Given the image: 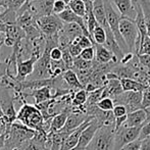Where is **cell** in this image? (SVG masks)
I'll list each match as a JSON object with an SVG mask.
<instances>
[{
	"label": "cell",
	"mask_w": 150,
	"mask_h": 150,
	"mask_svg": "<svg viewBox=\"0 0 150 150\" xmlns=\"http://www.w3.org/2000/svg\"><path fill=\"white\" fill-rule=\"evenodd\" d=\"M119 30L125 44L128 47L129 52L138 54L140 47V35L135 21L129 18H120Z\"/></svg>",
	"instance_id": "1"
},
{
	"label": "cell",
	"mask_w": 150,
	"mask_h": 150,
	"mask_svg": "<svg viewBox=\"0 0 150 150\" xmlns=\"http://www.w3.org/2000/svg\"><path fill=\"white\" fill-rule=\"evenodd\" d=\"M16 120L22 122L24 126L35 132H40L43 130V117L40 110L35 105L24 103L16 113Z\"/></svg>",
	"instance_id": "2"
},
{
	"label": "cell",
	"mask_w": 150,
	"mask_h": 150,
	"mask_svg": "<svg viewBox=\"0 0 150 150\" xmlns=\"http://www.w3.org/2000/svg\"><path fill=\"white\" fill-rule=\"evenodd\" d=\"M115 128L112 126H102L96 131L87 150H113Z\"/></svg>",
	"instance_id": "3"
},
{
	"label": "cell",
	"mask_w": 150,
	"mask_h": 150,
	"mask_svg": "<svg viewBox=\"0 0 150 150\" xmlns=\"http://www.w3.org/2000/svg\"><path fill=\"white\" fill-rule=\"evenodd\" d=\"M115 105H124L127 109V112L130 113L138 109H142V92H133L127 91L115 96L112 99ZM144 109V108H143Z\"/></svg>",
	"instance_id": "4"
},
{
	"label": "cell",
	"mask_w": 150,
	"mask_h": 150,
	"mask_svg": "<svg viewBox=\"0 0 150 150\" xmlns=\"http://www.w3.org/2000/svg\"><path fill=\"white\" fill-rule=\"evenodd\" d=\"M63 23L58 18V16L53 13L50 16H40L36 20V26L45 37L57 35Z\"/></svg>",
	"instance_id": "5"
},
{
	"label": "cell",
	"mask_w": 150,
	"mask_h": 150,
	"mask_svg": "<svg viewBox=\"0 0 150 150\" xmlns=\"http://www.w3.org/2000/svg\"><path fill=\"white\" fill-rule=\"evenodd\" d=\"M142 127H133V128H128V127L122 126L120 128L115 131V146L113 150H120L122 146L130 142H133L135 140H138L140 131Z\"/></svg>",
	"instance_id": "6"
},
{
	"label": "cell",
	"mask_w": 150,
	"mask_h": 150,
	"mask_svg": "<svg viewBox=\"0 0 150 150\" xmlns=\"http://www.w3.org/2000/svg\"><path fill=\"white\" fill-rule=\"evenodd\" d=\"M92 117L87 115L85 112L80 110L78 107H71V112L69 115L67 120L65 122L63 128L61 129L58 132H62V133H67L69 134L71 132H73L74 130H76L77 128H79L82 124L86 122L88 120H92Z\"/></svg>",
	"instance_id": "7"
},
{
	"label": "cell",
	"mask_w": 150,
	"mask_h": 150,
	"mask_svg": "<svg viewBox=\"0 0 150 150\" xmlns=\"http://www.w3.org/2000/svg\"><path fill=\"white\" fill-rule=\"evenodd\" d=\"M99 128H100V125L98 124V122L95 119L91 120L88 126L81 133V136L79 138L77 146L73 150H85L88 147V145L90 144L91 141H92L95 133Z\"/></svg>",
	"instance_id": "8"
},
{
	"label": "cell",
	"mask_w": 150,
	"mask_h": 150,
	"mask_svg": "<svg viewBox=\"0 0 150 150\" xmlns=\"http://www.w3.org/2000/svg\"><path fill=\"white\" fill-rule=\"evenodd\" d=\"M39 58L35 56H31L26 60L16 61V74L14 76V80L16 82H24L32 75L34 71V65Z\"/></svg>",
	"instance_id": "9"
},
{
	"label": "cell",
	"mask_w": 150,
	"mask_h": 150,
	"mask_svg": "<svg viewBox=\"0 0 150 150\" xmlns=\"http://www.w3.org/2000/svg\"><path fill=\"white\" fill-rule=\"evenodd\" d=\"M149 117L147 109H138L136 111H133L127 115L126 122L122 126L133 128V127H142L143 124L146 122V120Z\"/></svg>",
	"instance_id": "10"
},
{
	"label": "cell",
	"mask_w": 150,
	"mask_h": 150,
	"mask_svg": "<svg viewBox=\"0 0 150 150\" xmlns=\"http://www.w3.org/2000/svg\"><path fill=\"white\" fill-rule=\"evenodd\" d=\"M93 120V119H92ZM91 120H86L84 124H82L79 128H77L76 130H74L73 132H71L69 134V136L65 138L64 142H63L62 146H61L60 150H73L77 146L78 141H79V138L81 136V133L83 132V130L88 126V124L90 122Z\"/></svg>",
	"instance_id": "11"
},
{
	"label": "cell",
	"mask_w": 150,
	"mask_h": 150,
	"mask_svg": "<svg viewBox=\"0 0 150 150\" xmlns=\"http://www.w3.org/2000/svg\"><path fill=\"white\" fill-rule=\"evenodd\" d=\"M95 49V58L94 60L101 64H106L109 62L117 63V58L113 56V54L105 47L104 45H98V44H94L93 45Z\"/></svg>",
	"instance_id": "12"
},
{
	"label": "cell",
	"mask_w": 150,
	"mask_h": 150,
	"mask_svg": "<svg viewBox=\"0 0 150 150\" xmlns=\"http://www.w3.org/2000/svg\"><path fill=\"white\" fill-rule=\"evenodd\" d=\"M124 91L120 83V79H110L107 80L106 84L103 87L102 98H111L113 99L115 96L120 95Z\"/></svg>",
	"instance_id": "13"
},
{
	"label": "cell",
	"mask_w": 150,
	"mask_h": 150,
	"mask_svg": "<svg viewBox=\"0 0 150 150\" xmlns=\"http://www.w3.org/2000/svg\"><path fill=\"white\" fill-rule=\"evenodd\" d=\"M24 93V96L25 98L28 96H32L34 97L35 99V104H39V103L42 102H45L47 100H50V99H54L53 96H52V93H51V89L49 87H42L39 88V89H35V90H31V92L26 93V92H23Z\"/></svg>",
	"instance_id": "14"
},
{
	"label": "cell",
	"mask_w": 150,
	"mask_h": 150,
	"mask_svg": "<svg viewBox=\"0 0 150 150\" xmlns=\"http://www.w3.org/2000/svg\"><path fill=\"white\" fill-rule=\"evenodd\" d=\"M71 112V106L67 107V108H65L64 110H62L58 115H54L51 119V122H50L49 133H56L58 131H60L63 128V126H64L65 122L67 120V117H69V115Z\"/></svg>",
	"instance_id": "15"
},
{
	"label": "cell",
	"mask_w": 150,
	"mask_h": 150,
	"mask_svg": "<svg viewBox=\"0 0 150 150\" xmlns=\"http://www.w3.org/2000/svg\"><path fill=\"white\" fill-rule=\"evenodd\" d=\"M61 77H62L63 81H64L65 84L67 85L69 89L71 90L73 92L84 89L83 86L80 83L79 79H78L77 75H76V73L73 69H67V71H65L64 73L61 75Z\"/></svg>",
	"instance_id": "16"
},
{
	"label": "cell",
	"mask_w": 150,
	"mask_h": 150,
	"mask_svg": "<svg viewBox=\"0 0 150 150\" xmlns=\"http://www.w3.org/2000/svg\"><path fill=\"white\" fill-rule=\"evenodd\" d=\"M120 83L124 92H127V91L143 92V91L148 88L146 85H144V84H141V83H139V82L135 81V80H132V79H126V78L120 79Z\"/></svg>",
	"instance_id": "17"
},
{
	"label": "cell",
	"mask_w": 150,
	"mask_h": 150,
	"mask_svg": "<svg viewBox=\"0 0 150 150\" xmlns=\"http://www.w3.org/2000/svg\"><path fill=\"white\" fill-rule=\"evenodd\" d=\"M4 34H5V37L11 38L16 42H20L26 38L25 31L18 25H7Z\"/></svg>",
	"instance_id": "18"
},
{
	"label": "cell",
	"mask_w": 150,
	"mask_h": 150,
	"mask_svg": "<svg viewBox=\"0 0 150 150\" xmlns=\"http://www.w3.org/2000/svg\"><path fill=\"white\" fill-rule=\"evenodd\" d=\"M67 7L76 14V16H80V18H84L86 14V5L85 2L82 0H71L69 4Z\"/></svg>",
	"instance_id": "19"
},
{
	"label": "cell",
	"mask_w": 150,
	"mask_h": 150,
	"mask_svg": "<svg viewBox=\"0 0 150 150\" xmlns=\"http://www.w3.org/2000/svg\"><path fill=\"white\" fill-rule=\"evenodd\" d=\"M87 97L88 93L84 89L76 91L71 98V107H82L87 101Z\"/></svg>",
	"instance_id": "20"
},
{
	"label": "cell",
	"mask_w": 150,
	"mask_h": 150,
	"mask_svg": "<svg viewBox=\"0 0 150 150\" xmlns=\"http://www.w3.org/2000/svg\"><path fill=\"white\" fill-rule=\"evenodd\" d=\"M139 3L142 8L143 16L147 28V34L150 37V0H139Z\"/></svg>",
	"instance_id": "21"
},
{
	"label": "cell",
	"mask_w": 150,
	"mask_h": 150,
	"mask_svg": "<svg viewBox=\"0 0 150 150\" xmlns=\"http://www.w3.org/2000/svg\"><path fill=\"white\" fill-rule=\"evenodd\" d=\"M102 92H103V87L92 91V92H90V93H88L87 101H86V103L84 105H87V106L96 105L97 102L102 99Z\"/></svg>",
	"instance_id": "22"
},
{
	"label": "cell",
	"mask_w": 150,
	"mask_h": 150,
	"mask_svg": "<svg viewBox=\"0 0 150 150\" xmlns=\"http://www.w3.org/2000/svg\"><path fill=\"white\" fill-rule=\"evenodd\" d=\"M92 40L94 44H98V45H104L105 40H106V34L105 31L101 28L100 26H98L94 30L92 34Z\"/></svg>",
	"instance_id": "23"
},
{
	"label": "cell",
	"mask_w": 150,
	"mask_h": 150,
	"mask_svg": "<svg viewBox=\"0 0 150 150\" xmlns=\"http://www.w3.org/2000/svg\"><path fill=\"white\" fill-rule=\"evenodd\" d=\"M96 106L101 110L109 111L112 110V108L115 107V102H113V100L111 98H102L97 102Z\"/></svg>",
	"instance_id": "24"
},
{
	"label": "cell",
	"mask_w": 150,
	"mask_h": 150,
	"mask_svg": "<svg viewBox=\"0 0 150 150\" xmlns=\"http://www.w3.org/2000/svg\"><path fill=\"white\" fill-rule=\"evenodd\" d=\"M137 55H149L150 56V37L147 36L140 43L139 51Z\"/></svg>",
	"instance_id": "25"
},
{
	"label": "cell",
	"mask_w": 150,
	"mask_h": 150,
	"mask_svg": "<svg viewBox=\"0 0 150 150\" xmlns=\"http://www.w3.org/2000/svg\"><path fill=\"white\" fill-rule=\"evenodd\" d=\"M80 58H82L85 61H93L95 58V49L94 47H88L85 48L81 51V54L79 56Z\"/></svg>",
	"instance_id": "26"
},
{
	"label": "cell",
	"mask_w": 150,
	"mask_h": 150,
	"mask_svg": "<svg viewBox=\"0 0 150 150\" xmlns=\"http://www.w3.org/2000/svg\"><path fill=\"white\" fill-rule=\"evenodd\" d=\"M67 8V5L62 1V0H54L53 6H52V13L53 14H59L62 11H64Z\"/></svg>",
	"instance_id": "27"
},
{
	"label": "cell",
	"mask_w": 150,
	"mask_h": 150,
	"mask_svg": "<svg viewBox=\"0 0 150 150\" xmlns=\"http://www.w3.org/2000/svg\"><path fill=\"white\" fill-rule=\"evenodd\" d=\"M61 60L63 61L67 69H71L73 64H74V57L69 54V52L67 51V49L62 51V57H61Z\"/></svg>",
	"instance_id": "28"
},
{
	"label": "cell",
	"mask_w": 150,
	"mask_h": 150,
	"mask_svg": "<svg viewBox=\"0 0 150 150\" xmlns=\"http://www.w3.org/2000/svg\"><path fill=\"white\" fill-rule=\"evenodd\" d=\"M25 2H26V0H7V1H6V7H7L8 9L18 11V10L24 5Z\"/></svg>",
	"instance_id": "29"
},
{
	"label": "cell",
	"mask_w": 150,
	"mask_h": 150,
	"mask_svg": "<svg viewBox=\"0 0 150 150\" xmlns=\"http://www.w3.org/2000/svg\"><path fill=\"white\" fill-rule=\"evenodd\" d=\"M150 136V117L146 120V122L143 124L142 128L140 131V135H139V140H142L144 138Z\"/></svg>",
	"instance_id": "30"
},
{
	"label": "cell",
	"mask_w": 150,
	"mask_h": 150,
	"mask_svg": "<svg viewBox=\"0 0 150 150\" xmlns=\"http://www.w3.org/2000/svg\"><path fill=\"white\" fill-rule=\"evenodd\" d=\"M112 113H113V117H115V119H117V117H125V115H128L126 107H125L124 105H120V104L115 105V107L112 108Z\"/></svg>",
	"instance_id": "31"
},
{
	"label": "cell",
	"mask_w": 150,
	"mask_h": 150,
	"mask_svg": "<svg viewBox=\"0 0 150 150\" xmlns=\"http://www.w3.org/2000/svg\"><path fill=\"white\" fill-rule=\"evenodd\" d=\"M61 57H62V51H61V50L58 47L52 48V49L49 51V58H50V60L58 61V60H61Z\"/></svg>",
	"instance_id": "32"
},
{
	"label": "cell",
	"mask_w": 150,
	"mask_h": 150,
	"mask_svg": "<svg viewBox=\"0 0 150 150\" xmlns=\"http://www.w3.org/2000/svg\"><path fill=\"white\" fill-rule=\"evenodd\" d=\"M142 107L144 109L150 108V89L147 88L142 92Z\"/></svg>",
	"instance_id": "33"
},
{
	"label": "cell",
	"mask_w": 150,
	"mask_h": 150,
	"mask_svg": "<svg viewBox=\"0 0 150 150\" xmlns=\"http://www.w3.org/2000/svg\"><path fill=\"white\" fill-rule=\"evenodd\" d=\"M141 67L149 73L150 71V56L149 55H137Z\"/></svg>",
	"instance_id": "34"
},
{
	"label": "cell",
	"mask_w": 150,
	"mask_h": 150,
	"mask_svg": "<svg viewBox=\"0 0 150 150\" xmlns=\"http://www.w3.org/2000/svg\"><path fill=\"white\" fill-rule=\"evenodd\" d=\"M67 51L69 52V54H71L74 58H76V57H79L80 56L82 49L80 48V46L78 45V44L71 43V45H69V48H67Z\"/></svg>",
	"instance_id": "35"
},
{
	"label": "cell",
	"mask_w": 150,
	"mask_h": 150,
	"mask_svg": "<svg viewBox=\"0 0 150 150\" xmlns=\"http://www.w3.org/2000/svg\"><path fill=\"white\" fill-rule=\"evenodd\" d=\"M140 145H141V140H135L133 142H130L128 144H126L125 146H122L120 150H140Z\"/></svg>",
	"instance_id": "36"
},
{
	"label": "cell",
	"mask_w": 150,
	"mask_h": 150,
	"mask_svg": "<svg viewBox=\"0 0 150 150\" xmlns=\"http://www.w3.org/2000/svg\"><path fill=\"white\" fill-rule=\"evenodd\" d=\"M140 150H150V136L141 140Z\"/></svg>",
	"instance_id": "37"
},
{
	"label": "cell",
	"mask_w": 150,
	"mask_h": 150,
	"mask_svg": "<svg viewBox=\"0 0 150 150\" xmlns=\"http://www.w3.org/2000/svg\"><path fill=\"white\" fill-rule=\"evenodd\" d=\"M16 42L14 41V40H12L11 38H8V37H5L3 39V45L7 46V47H13L14 44H16Z\"/></svg>",
	"instance_id": "38"
},
{
	"label": "cell",
	"mask_w": 150,
	"mask_h": 150,
	"mask_svg": "<svg viewBox=\"0 0 150 150\" xmlns=\"http://www.w3.org/2000/svg\"><path fill=\"white\" fill-rule=\"evenodd\" d=\"M5 146V134L0 136V150H3Z\"/></svg>",
	"instance_id": "39"
},
{
	"label": "cell",
	"mask_w": 150,
	"mask_h": 150,
	"mask_svg": "<svg viewBox=\"0 0 150 150\" xmlns=\"http://www.w3.org/2000/svg\"><path fill=\"white\" fill-rule=\"evenodd\" d=\"M5 132H6V128H5V127L0 126V136H1V135L5 134Z\"/></svg>",
	"instance_id": "40"
},
{
	"label": "cell",
	"mask_w": 150,
	"mask_h": 150,
	"mask_svg": "<svg viewBox=\"0 0 150 150\" xmlns=\"http://www.w3.org/2000/svg\"><path fill=\"white\" fill-rule=\"evenodd\" d=\"M6 1H7V0H0V6H4V7H6Z\"/></svg>",
	"instance_id": "41"
},
{
	"label": "cell",
	"mask_w": 150,
	"mask_h": 150,
	"mask_svg": "<svg viewBox=\"0 0 150 150\" xmlns=\"http://www.w3.org/2000/svg\"><path fill=\"white\" fill-rule=\"evenodd\" d=\"M146 86H147V87H148L149 89H150V77L148 78V79H147V82H146Z\"/></svg>",
	"instance_id": "42"
},
{
	"label": "cell",
	"mask_w": 150,
	"mask_h": 150,
	"mask_svg": "<svg viewBox=\"0 0 150 150\" xmlns=\"http://www.w3.org/2000/svg\"><path fill=\"white\" fill-rule=\"evenodd\" d=\"M35 1H39V0H26L25 3H31V2H35Z\"/></svg>",
	"instance_id": "43"
},
{
	"label": "cell",
	"mask_w": 150,
	"mask_h": 150,
	"mask_svg": "<svg viewBox=\"0 0 150 150\" xmlns=\"http://www.w3.org/2000/svg\"><path fill=\"white\" fill-rule=\"evenodd\" d=\"M62 1H63V2H64V3H65V4H67H67H69V2H71V0H62Z\"/></svg>",
	"instance_id": "44"
},
{
	"label": "cell",
	"mask_w": 150,
	"mask_h": 150,
	"mask_svg": "<svg viewBox=\"0 0 150 150\" xmlns=\"http://www.w3.org/2000/svg\"><path fill=\"white\" fill-rule=\"evenodd\" d=\"M147 111H148V115H149V117H150V108L147 109ZM149 117H148V119H149Z\"/></svg>",
	"instance_id": "45"
},
{
	"label": "cell",
	"mask_w": 150,
	"mask_h": 150,
	"mask_svg": "<svg viewBox=\"0 0 150 150\" xmlns=\"http://www.w3.org/2000/svg\"><path fill=\"white\" fill-rule=\"evenodd\" d=\"M91 1H93V0H91Z\"/></svg>",
	"instance_id": "46"
},
{
	"label": "cell",
	"mask_w": 150,
	"mask_h": 150,
	"mask_svg": "<svg viewBox=\"0 0 150 150\" xmlns=\"http://www.w3.org/2000/svg\"><path fill=\"white\" fill-rule=\"evenodd\" d=\"M85 150H87V149H85Z\"/></svg>",
	"instance_id": "47"
}]
</instances>
